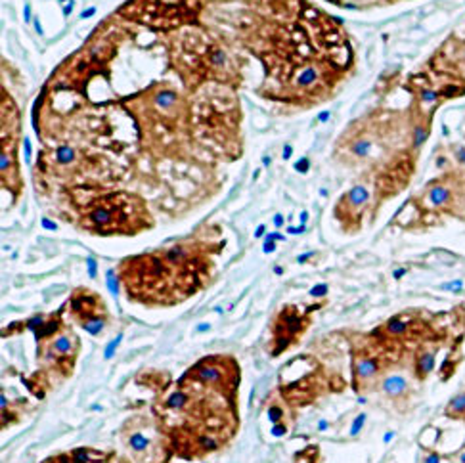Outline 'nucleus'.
<instances>
[{
	"label": "nucleus",
	"instance_id": "obj_1",
	"mask_svg": "<svg viewBox=\"0 0 465 463\" xmlns=\"http://www.w3.org/2000/svg\"><path fill=\"white\" fill-rule=\"evenodd\" d=\"M142 207V203L136 197H130L127 193H113L102 201H98L88 211L85 217V228L102 236L109 234H134L138 232L136 226H132L129 213Z\"/></svg>",
	"mask_w": 465,
	"mask_h": 463
},
{
	"label": "nucleus",
	"instance_id": "obj_2",
	"mask_svg": "<svg viewBox=\"0 0 465 463\" xmlns=\"http://www.w3.org/2000/svg\"><path fill=\"white\" fill-rule=\"evenodd\" d=\"M306 323L308 322H302V318L295 312V308H291V306L284 308L280 318H278V323H276V343H278V347H276L274 354H280L282 350L287 349L297 339L299 333H304Z\"/></svg>",
	"mask_w": 465,
	"mask_h": 463
},
{
	"label": "nucleus",
	"instance_id": "obj_3",
	"mask_svg": "<svg viewBox=\"0 0 465 463\" xmlns=\"http://www.w3.org/2000/svg\"><path fill=\"white\" fill-rule=\"evenodd\" d=\"M155 438H161V435L147 437L144 429H132L130 433L125 435L127 446L134 459L140 463H159V450H155Z\"/></svg>",
	"mask_w": 465,
	"mask_h": 463
},
{
	"label": "nucleus",
	"instance_id": "obj_4",
	"mask_svg": "<svg viewBox=\"0 0 465 463\" xmlns=\"http://www.w3.org/2000/svg\"><path fill=\"white\" fill-rule=\"evenodd\" d=\"M69 306H71V314L77 318V322H85L88 318H94V316L105 314V305L102 306L98 295L86 291V289H79L71 295V301H69Z\"/></svg>",
	"mask_w": 465,
	"mask_h": 463
},
{
	"label": "nucleus",
	"instance_id": "obj_5",
	"mask_svg": "<svg viewBox=\"0 0 465 463\" xmlns=\"http://www.w3.org/2000/svg\"><path fill=\"white\" fill-rule=\"evenodd\" d=\"M79 347V339L75 333L71 331H61L56 337H52L48 352L52 358H58L60 364L67 362L71 366H75V352Z\"/></svg>",
	"mask_w": 465,
	"mask_h": 463
},
{
	"label": "nucleus",
	"instance_id": "obj_6",
	"mask_svg": "<svg viewBox=\"0 0 465 463\" xmlns=\"http://www.w3.org/2000/svg\"><path fill=\"white\" fill-rule=\"evenodd\" d=\"M103 459H105V454L92 450V448H79V450H73L71 454L56 457L58 463H100Z\"/></svg>",
	"mask_w": 465,
	"mask_h": 463
},
{
	"label": "nucleus",
	"instance_id": "obj_7",
	"mask_svg": "<svg viewBox=\"0 0 465 463\" xmlns=\"http://www.w3.org/2000/svg\"><path fill=\"white\" fill-rule=\"evenodd\" d=\"M379 373V364L373 356H366V358H358L354 362V381L356 383H368L370 379Z\"/></svg>",
	"mask_w": 465,
	"mask_h": 463
},
{
	"label": "nucleus",
	"instance_id": "obj_8",
	"mask_svg": "<svg viewBox=\"0 0 465 463\" xmlns=\"http://www.w3.org/2000/svg\"><path fill=\"white\" fill-rule=\"evenodd\" d=\"M368 199H370L368 188L362 186V184H358V186H354L348 193H344V197L341 199V203H346V207L354 211V209H362V207L368 203Z\"/></svg>",
	"mask_w": 465,
	"mask_h": 463
},
{
	"label": "nucleus",
	"instance_id": "obj_9",
	"mask_svg": "<svg viewBox=\"0 0 465 463\" xmlns=\"http://www.w3.org/2000/svg\"><path fill=\"white\" fill-rule=\"evenodd\" d=\"M406 391H408V383L402 375H391L383 381V393L391 398H398L406 394Z\"/></svg>",
	"mask_w": 465,
	"mask_h": 463
},
{
	"label": "nucleus",
	"instance_id": "obj_10",
	"mask_svg": "<svg viewBox=\"0 0 465 463\" xmlns=\"http://www.w3.org/2000/svg\"><path fill=\"white\" fill-rule=\"evenodd\" d=\"M105 322H107V314H100L94 316V318H88L85 322H81V325L90 335H100L103 331V327H105Z\"/></svg>",
	"mask_w": 465,
	"mask_h": 463
},
{
	"label": "nucleus",
	"instance_id": "obj_11",
	"mask_svg": "<svg viewBox=\"0 0 465 463\" xmlns=\"http://www.w3.org/2000/svg\"><path fill=\"white\" fill-rule=\"evenodd\" d=\"M318 79V69L316 67H306L297 75V87H312L314 80Z\"/></svg>",
	"mask_w": 465,
	"mask_h": 463
},
{
	"label": "nucleus",
	"instance_id": "obj_12",
	"mask_svg": "<svg viewBox=\"0 0 465 463\" xmlns=\"http://www.w3.org/2000/svg\"><path fill=\"white\" fill-rule=\"evenodd\" d=\"M54 157H56V163L58 165H69V163H73L75 161V157H77V151L73 148H58L56 149V153H54Z\"/></svg>",
	"mask_w": 465,
	"mask_h": 463
},
{
	"label": "nucleus",
	"instance_id": "obj_13",
	"mask_svg": "<svg viewBox=\"0 0 465 463\" xmlns=\"http://www.w3.org/2000/svg\"><path fill=\"white\" fill-rule=\"evenodd\" d=\"M465 411V393H461V394H457L456 398H452L450 400V404H448V408H446V415H461Z\"/></svg>",
	"mask_w": 465,
	"mask_h": 463
},
{
	"label": "nucleus",
	"instance_id": "obj_14",
	"mask_svg": "<svg viewBox=\"0 0 465 463\" xmlns=\"http://www.w3.org/2000/svg\"><path fill=\"white\" fill-rule=\"evenodd\" d=\"M385 329H387V333H391V335H402V333L408 331V322H404L400 316H396V318H391L387 322V325H385Z\"/></svg>",
	"mask_w": 465,
	"mask_h": 463
},
{
	"label": "nucleus",
	"instance_id": "obj_15",
	"mask_svg": "<svg viewBox=\"0 0 465 463\" xmlns=\"http://www.w3.org/2000/svg\"><path fill=\"white\" fill-rule=\"evenodd\" d=\"M155 104L159 105V107L169 109V107H172V105L176 104V92H172V90H161V92L155 96Z\"/></svg>",
	"mask_w": 465,
	"mask_h": 463
},
{
	"label": "nucleus",
	"instance_id": "obj_16",
	"mask_svg": "<svg viewBox=\"0 0 465 463\" xmlns=\"http://www.w3.org/2000/svg\"><path fill=\"white\" fill-rule=\"evenodd\" d=\"M433 366H435V356H433L431 352L421 354V356L417 358V373H419V375H427L431 369H433Z\"/></svg>",
	"mask_w": 465,
	"mask_h": 463
},
{
	"label": "nucleus",
	"instance_id": "obj_17",
	"mask_svg": "<svg viewBox=\"0 0 465 463\" xmlns=\"http://www.w3.org/2000/svg\"><path fill=\"white\" fill-rule=\"evenodd\" d=\"M121 341H123V335H117L115 339H111V341L107 343V347H105V350H103V358L105 360H109V358H113V354H115V350L119 349V345H121Z\"/></svg>",
	"mask_w": 465,
	"mask_h": 463
},
{
	"label": "nucleus",
	"instance_id": "obj_18",
	"mask_svg": "<svg viewBox=\"0 0 465 463\" xmlns=\"http://www.w3.org/2000/svg\"><path fill=\"white\" fill-rule=\"evenodd\" d=\"M107 287H109V291H111L115 297L119 295V278H117L115 270L107 272Z\"/></svg>",
	"mask_w": 465,
	"mask_h": 463
},
{
	"label": "nucleus",
	"instance_id": "obj_19",
	"mask_svg": "<svg viewBox=\"0 0 465 463\" xmlns=\"http://www.w3.org/2000/svg\"><path fill=\"white\" fill-rule=\"evenodd\" d=\"M268 417H270V421L272 423H280L282 421V417H284V411H282V408H278L276 404H272L270 408H268Z\"/></svg>",
	"mask_w": 465,
	"mask_h": 463
},
{
	"label": "nucleus",
	"instance_id": "obj_20",
	"mask_svg": "<svg viewBox=\"0 0 465 463\" xmlns=\"http://www.w3.org/2000/svg\"><path fill=\"white\" fill-rule=\"evenodd\" d=\"M364 423H366V413H360V415L354 419L353 427H351V437H358V433L362 431Z\"/></svg>",
	"mask_w": 465,
	"mask_h": 463
},
{
	"label": "nucleus",
	"instance_id": "obj_21",
	"mask_svg": "<svg viewBox=\"0 0 465 463\" xmlns=\"http://www.w3.org/2000/svg\"><path fill=\"white\" fill-rule=\"evenodd\" d=\"M326 293H327V285H326V283H322V285H316V287L310 289V295H312V297H324Z\"/></svg>",
	"mask_w": 465,
	"mask_h": 463
},
{
	"label": "nucleus",
	"instance_id": "obj_22",
	"mask_svg": "<svg viewBox=\"0 0 465 463\" xmlns=\"http://www.w3.org/2000/svg\"><path fill=\"white\" fill-rule=\"evenodd\" d=\"M295 171H299V173H306V171H308V159L306 157L299 159V161L295 163Z\"/></svg>",
	"mask_w": 465,
	"mask_h": 463
},
{
	"label": "nucleus",
	"instance_id": "obj_23",
	"mask_svg": "<svg viewBox=\"0 0 465 463\" xmlns=\"http://www.w3.org/2000/svg\"><path fill=\"white\" fill-rule=\"evenodd\" d=\"M86 264H88V274H90V278L94 280V278H96V268H98V266H96V261L92 259V257H90V259L86 261Z\"/></svg>",
	"mask_w": 465,
	"mask_h": 463
},
{
	"label": "nucleus",
	"instance_id": "obj_24",
	"mask_svg": "<svg viewBox=\"0 0 465 463\" xmlns=\"http://www.w3.org/2000/svg\"><path fill=\"white\" fill-rule=\"evenodd\" d=\"M285 433V425H280V423H276L274 427H272V435L274 437H282Z\"/></svg>",
	"mask_w": 465,
	"mask_h": 463
},
{
	"label": "nucleus",
	"instance_id": "obj_25",
	"mask_svg": "<svg viewBox=\"0 0 465 463\" xmlns=\"http://www.w3.org/2000/svg\"><path fill=\"white\" fill-rule=\"evenodd\" d=\"M274 249H276L274 239H268V237H266V241H264V253H272Z\"/></svg>",
	"mask_w": 465,
	"mask_h": 463
},
{
	"label": "nucleus",
	"instance_id": "obj_26",
	"mask_svg": "<svg viewBox=\"0 0 465 463\" xmlns=\"http://www.w3.org/2000/svg\"><path fill=\"white\" fill-rule=\"evenodd\" d=\"M423 463H440V457L437 454H429L427 457H425V461Z\"/></svg>",
	"mask_w": 465,
	"mask_h": 463
},
{
	"label": "nucleus",
	"instance_id": "obj_27",
	"mask_svg": "<svg viewBox=\"0 0 465 463\" xmlns=\"http://www.w3.org/2000/svg\"><path fill=\"white\" fill-rule=\"evenodd\" d=\"M73 6H75V2H73V0H69L67 4L63 6V14H65V16H69V14H71V10H73Z\"/></svg>",
	"mask_w": 465,
	"mask_h": 463
},
{
	"label": "nucleus",
	"instance_id": "obj_28",
	"mask_svg": "<svg viewBox=\"0 0 465 463\" xmlns=\"http://www.w3.org/2000/svg\"><path fill=\"white\" fill-rule=\"evenodd\" d=\"M274 224L278 228L282 226V224H284V217H282V215H276V217H274Z\"/></svg>",
	"mask_w": 465,
	"mask_h": 463
},
{
	"label": "nucleus",
	"instance_id": "obj_29",
	"mask_svg": "<svg viewBox=\"0 0 465 463\" xmlns=\"http://www.w3.org/2000/svg\"><path fill=\"white\" fill-rule=\"evenodd\" d=\"M291 153H293L291 146H285V148H284V159H289V157H291Z\"/></svg>",
	"mask_w": 465,
	"mask_h": 463
},
{
	"label": "nucleus",
	"instance_id": "obj_30",
	"mask_svg": "<svg viewBox=\"0 0 465 463\" xmlns=\"http://www.w3.org/2000/svg\"><path fill=\"white\" fill-rule=\"evenodd\" d=\"M43 224H44V228H48V230H56V224H52L50 220L43 219Z\"/></svg>",
	"mask_w": 465,
	"mask_h": 463
},
{
	"label": "nucleus",
	"instance_id": "obj_31",
	"mask_svg": "<svg viewBox=\"0 0 465 463\" xmlns=\"http://www.w3.org/2000/svg\"><path fill=\"white\" fill-rule=\"evenodd\" d=\"M301 232H304V224L301 228H289V234H301Z\"/></svg>",
	"mask_w": 465,
	"mask_h": 463
},
{
	"label": "nucleus",
	"instance_id": "obj_32",
	"mask_svg": "<svg viewBox=\"0 0 465 463\" xmlns=\"http://www.w3.org/2000/svg\"><path fill=\"white\" fill-rule=\"evenodd\" d=\"M94 12H96L94 8H88V10H86V12H85V14L81 16V18H83V19H85V18H90V16H94Z\"/></svg>",
	"mask_w": 465,
	"mask_h": 463
},
{
	"label": "nucleus",
	"instance_id": "obj_33",
	"mask_svg": "<svg viewBox=\"0 0 465 463\" xmlns=\"http://www.w3.org/2000/svg\"><path fill=\"white\" fill-rule=\"evenodd\" d=\"M209 327H211L209 323H199V325H198V331H207Z\"/></svg>",
	"mask_w": 465,
	"mask_h": 463
},
{
	"label": "nucleus",
	"instance_id": "obj_34",
	"mask_svg": "<svg viewBox=\"0 0 465 463\" xmlns=\"http://www.w3.org/2000/svg\"><path fill=\"white\" fill-rule=\"evenodd\" d=\"M31 19V8H29V4L25 6V21H29Z\"/></svg>",
	"mask_w": 465,
	"mask_h": 463
},
{
	"label": "nucleus",
	"instance_id": "obj_35",
	"mask_svg": "<svg viewBox=\"0 0 465 463\" xmlns=\"http://www.w3.org/2000/svg\"><path fill=\"white\" fill-rule=\"evenodd\" d=\"M327 117H329V111H324V113L320 115V121H327Z\"/></svg>",
	"mask_w": 465,
	"mask_h": 463
},
{
	"label": "nucleus",
	"instance_id": "obj_36",
	"mask_svg": "<svg viewBox=\"0 0 465 463\" xmlns=\"http://www.w3.org/2000/svg\"><path fill=\"white\" fill-rule=\"evenodd\" d=\"M262 234H264V226H260V228H258V230H257V234H255V236H257V237H260V236H262Z\"/></svg>",
	"mask_w": 465,
	"mask_h": 463
},
{
	"label": "nucleus",
	"instance_id": "obj_37",
	"mask_svg": "<svg viewBox=\"0 0 465 463\" xmlns=\"http://www.w3.org/2000/svg\"><path fill=\"white\" fill-rule=\"evenodd\" d=\"M306 219H308V213H302V215H301V220H302V222H306Z\"/></svg>",
	"mask_w": 465,
	"mask_h": 463
},
{
	"label": "nucleus",
	"instance_id": "obj_38",
	"mask_svg": "<svg viewBox=\"0 0 465 463\" xmlns=\"http://www.w3.org/2000/svg\"><path fill=\"white\" fill-rule=\"evenodd\" d=\"M391 438H393V433H387V437H385V442H389Z\"/></svg>",
	"mask_w": 465,
	"mask_h": 463
},
{
	"label": "nucleus",
	"instance_id": "obj_39",
	"mask_svg": "<svg viewBox=\"0 0 465 463\" xmlns=\"http://www.w3.org/2000/svg\"><path fill=\"white\" fill-rule=\"evenodd\" d=\"M461 463H465V454H463V457H461Z\"/></svg>",
	"mask_w": 465,
	"mask_h": 463
},
{
	"label": "nucleus",
	"instance_id": "obj_40",
	"mask_svg": "<svg viewBox=\"0 0 465 463\" xmlns=\"http://www.w3.org/2000/svg\"><path fill=\"white\" fill-rule=\"evenodd\" d=\"M61 2H63V0H61ZM67 2H69V0H67Z\"/></svg>",
	"mask_w": 465,
	"mask_h": 463
}]
</instances>
